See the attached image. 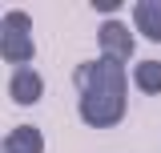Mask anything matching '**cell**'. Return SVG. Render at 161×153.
<instances>
[{
    "label": "cell",
    "mask_w": 161,
    "mask_h": 153,
    "mask_svg": "<svg viewBox=\"0 0 161 153\" xmlns=\"http://www.w3.org/2000/svg\"><path fill=\"white\" fill-rule=\"evenodd\" d=\"M73 85H77V109H80V121L93 125V129H113L121 117H125V69L113 65V60H80L73 69Z\"/></svg>",
    "instance_id": "1"
},
{
    "label": "cell",
    "mask_w": 161,
    "mask_h": 153,
    "mask_svg": "<svg viewBox=\"0 0 161 153\" xmlns=\"http://www.w3.org/2000/svg\"><path fill=\"white\" fill-rule=\"evenodd\" d=\"M0 57L8 65L24 69L28 60L36 57V40H32V16L12 8L8 16H0Z\"/></svg>",
    "instance_id": "2"
},
{
    "label": "cell",
    "mask_w": 161,
    "mask_h": 153,
    "mask_svg": "<svg viewBox=\"0 0 161 153\" xmlns=\"http://www.w3.org/2000/svg\"><path fill=\"white\" fill-rule=\"evenodd\" d=\"M97 44H101V57L113 60V65H125V60L133 57V37H129V28L125 24H117V20H105L97 28Z\"/></svg>",
    "instance_id": "3"
},
{
    "label": "cell",
    "mask_w": 161,
    "mask_h": 153,
    "mask_svg": "<svg viewBox=\"0 0 161 153\" xmlns=\"http://www.w3.org/2000/svg\"><path fill=\"white\" fill-rule=\"evenodd\" d=\"M40 93H44V81H40L36 69H12V76H8V97L16 105H36Z\"/></svg>",
    "instance_id": "4"
},
{
    "label": "cell",
    "mask_w": 161,
    "mask_h": 153,
    "mask_svg": "<svg viewBox=\"0 0 161 153\" xmlns=\"http://www.w3.org/2000/svg\"><path fill=\"white\" fill-rule=\"evenodd\" d=\"M0 153H44V137L36 125H16L0 141Z\"/></svg>",
    "instance_id": "5"
},
{
    "label": "cell",
    "mask_w": 161,
    "mask_h": 153,
    "mask_svg": "<svg viewBox=\"0 0 161 153\" xmlns=\"http://www.w3.org/2000/svg\"><path fill=\"white\" fill-rule=\"evenodd\" d=\"M133 20H137V28L145 32V40L161 44V0H137L133 4Z\"/></svg>",
    "instance_id": "6"
},
{
    "label": "cell",
    "mask_w": 161,
    "mask_h": 153,
    "mask_svg": "<svg viewBox=\"0 0 161 153\" xmlns=\"http://www.w3.org/2000/svg\"><path fill=\"white\" fill-rule=\"evenodd\" d=\"M133 85H137L141 93L157 97L161 93V60H141L137 69H133Z\"/></svg>",
    "instance_id": "7"
},
{
    "label": "cell",
    "mask_w": 161,
    "mask_h": 153,
    "mask_svg": "<svg viewBox=\"0 0 161 153\" xmlns=\"http://www.w3.org/2000/svg\"><path fill=\"white\" fill-rule=\"evenodd\" d=\"M93 8H97V12H117L121 0H93Z\"/></svg>",
    "instance_id": "8"
}]
</instances>
